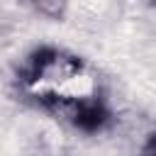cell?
Here are the masks:
<instances>
[{"label":"cell","instance_id":"cell-1","mask_svg":"<svg viewBox=\"0 0 156 156\" xmlns=\"http://www.w3.org/2000/svg\"><path fill=\"white\" fill-rule=\"evenodd\" d=\"M20 90L41 110L68 119L76 129L100 132L107 127L112 112L93 90V78L85 63L66 51L41 46L27 56L17 73Z\"/></svg>","mask_w":156,"mask_h":156}]
</instances>
